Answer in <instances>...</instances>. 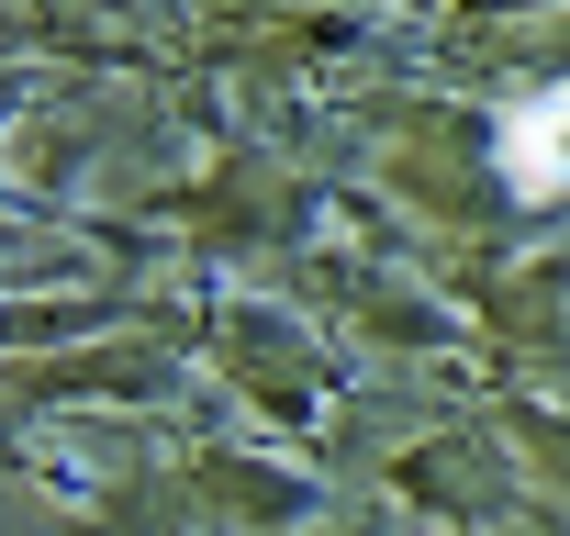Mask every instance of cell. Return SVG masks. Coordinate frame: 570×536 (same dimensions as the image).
I'll use <instances>...</instances> for the list:
<instances>
[{"label":"cell","instance_id":"6da1fadb","mask_svg":"<svg viewBox=\"0 0 570 536\" xmlns=\"http://www.w3.org/2000/svg\"><path fill=\"white\" fill-rule=\"evenodd\" d=\"M492 157L525 201H570V90H525L492 123Z\"/></svg>","mask_w":570,"mask_h":536}]
</instances>
